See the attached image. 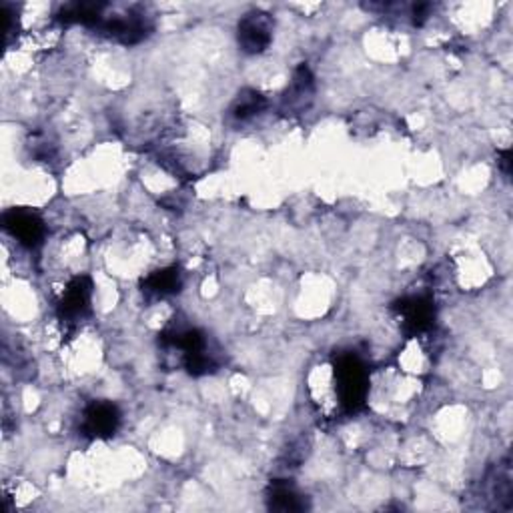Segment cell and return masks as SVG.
Masks as SVG:
<instances>
[{
  "instance_id": "obj_1",
  "label": "cell",
  "mask_w": 513,
  "mask_h": 513,
  "mask_svg": "<svg viewBox=\"0 0 513 513\" xmlns=\"http://www.w3.org/2000/svg\"><path fill=\"white\" fill-rule=\"evenodd\" d=\"M337 393L347 410H360L368 397V373L363 363L353 355H345L335 368Z\"/></svg>"
},
{
  "instance_id": "obj_6",
  "label": "cell",
  "mask_w": 513,
  "mask_h": 513,
  "mask_svg": "<svg viewBox=\"0 0 513 513\" xmlns=\"http://www.w3.org/2000/svg\"><path fill=\"white\" fill-rule=\"evenodd\" d=\"M91 281H88L87 277H79V279L72 281L62 293V315H67L69 319L83 317L88 309V303H91Z\"/></svg>"
},
{
  "instance_id": "obj_5",
  "label": "cell",
  "mask_w": 513,
  "mask_h": 513,
  "mask_svg": "<svg viewBox=\"0 0 513 513\" xmlns=\"http://www.w3.org/2000/svg\"><path fill=\"white\" fill-rule=\"evenodd\" d=\"M399 315H401V323L411 333H419L431 327L434 323V305L426 297H411L399 305Z\"/></svg>"
},
{
  "instance_id": "obj_4",
  "label": "cell",
  "mask_w": 513,
  "mask_h": 513,
  "mask_svg": "<svg viewBox=\"0 0 513 513\" xmlns=\"http://www.w3.org/2000/svg\"><path fill=\"white\" fill-rule=\"evenodd\" d=\"M4 227L19 239L22 245L35 247L43 241L45 227L43 221L37 215L24 213V211H12V213L4 215Z\"/></svg>"
},
{
  "instance_id": "obj_2",
  "label": "cell",
  "mask_w": 513,
  "mask_h": 513,
  "mask_svg": "<svg viewBox=\"0 0 513 513\" xmlns=\"http://www.w3.org/2000/svg\"><path fill=\"white\" fill-rule=\"evenodd\" d=\"M239 43L247 53L265 51L271 43V22L265 14H249L241 21Z\"/></svg>"
},
{
  "instance_id": "obj_7",
  "label": "cell",
  "mask_w": 513,
  "mask_h": 513,
  "mask_svg": "<svg viewBox=\"0 0 513 513\" xmlns=\"http://www.w3.org/2000/svg\"><path fill=\"white\" fill-rule=\"evenodd\" d=\"M146 291L154 293V295H169L181 287V277H178L177 269H162V271L153 273L145 283Z\"/></svg>"
},
{
  "instance_id": "obj_8",
  "label": "cell",
  "mask_w": 513,
  "mask_h": 513,
  "mask_svg": "<svg viewBox=\"0 0 513 513\" xmlns=\"http://www.w3.org/2000/svg\"><path fill=\"white\" fill-rule=\"evenodd\" d=\"M265 107L263 96L257 93H243L233 107V117L239 120H245L249 117L257 115V112Z\"/></svg>"
},
{
  "instance_id": "obj_3",
  "label": "cell",
  "mask_w": 513,
  "mask_h": 513,
  "mask_svg": "<svg viewBox=\"0 0 513 513\" xmlns=\"http://www.w3.org/2000/svg\"><path fill=\"white\" fill-rule=\"evenodd\" d=\"M119 411L115 405L111 403H93L85 411L83 419V429L87 435L91 437H109L117 431L119 427Z\"/></svg>"
},
{
  "instance_id": "obj_9",
  "label": "cell",
  "mask_w": 513,
  "mask_h": 513,
  "mask_svg": "<svg viewBox=\"0 0 513 513\" xmlns=\"http://www.w3.org/2000/svg\"><path fill=\"white\" fill-rule=\"evenodd\" d=\"M273 506L285 509V511H293V509H301L303 508V503H299V495L291 490V487H277L273 492Z\"/></svg>"
}]
</instances>
